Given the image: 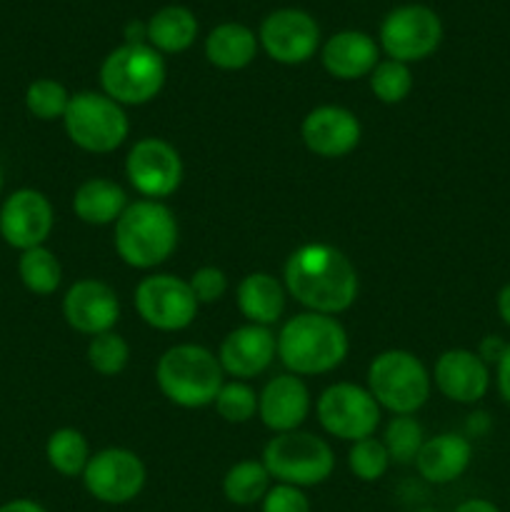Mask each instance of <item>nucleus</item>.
<instances>
[{"label":"nucleus","instance_id":"obj_11","mask_svg":"<svg viewBox=\"0 0 510 512\" xmlns=\"http://www.w3.org/2000/svg\"><path fill=\"white\" fill-rule=\"evenodd\" d=\"M443 40V23L425 5H403L385 15L380 25V48L390 60L418 63L433 55Z\"/></svg>","mask_w":510,"mask_h":512},{"label":"nucleus","instance_id":"obj_29","mask_svg":"<svg viewBox=\"0 0 510 512\" xmlns=\"http://www.w3.org/2000/svg\"><path fill=\"white\" fill-rule=\"evenodd\" d=\"M18 275L30 293L53 295L63 283V265L53 250L38 245V248L23 250L18 260Z\"/></svg>","mask_w":510,"mask_h":512},{"label":"nucleus","instance_id":"obj_5","mask_svg":"<svg viewBox=\"0 0 510 512\" xmlns=\"http://www.w3.org/2000/svg\"><path fill=\"white\" fill-rule=\"evenodd\" d=\"M165 60L153 45L123 43L110 50L100 65V88L115 103L145 105L160 95L165 85Z\"/></svg>","mask_w":510,"mask_h":512},{"label":"nucleus","instance_id":"obj_16","mask_svg":"<svg viewBox=\"0 0 510 512\" xmlns=\"http://www.w3.org/2000/svg\"><path fill=\"white\" fill-rule=\"evenodd\" d=\"M305 148L318 158H345L358 148L363 128L353 110L343 105H318L300 123Z\"/></svg>","mask_w":510,"mask_h":512},{"label":"nucleus","instance_id":"obj_32","mask_svg":"<svg viewBox=\"0 0 510 512\" xmlns=\"http://www.w3.org/2000/svg\"><path fill=\"white\" fill-rule=\"evenodd\" d=\"M70 105V93L63 83L53 78H38L25 90V108L38 120H63Z\"/></svg>","mask_w":510,"mask_h":512},{"label":"nucleus","instance_id":"obj_1","mask_svg":"<svg viewBox=\"0 0 510 512\" xmlns=\"http://www.w3.org/2000/svg\"><path fill=\"white\" fill-rule=\"evenodd\" d=\"M283 285L310 313L340 315L358 300V270L330 243H305L288 255Z\"/></svg>","mask_w":510,"mask_h":512},{"label":"nucleus","instance_id":"obj_24","mask_svg":"<svg viewBox=\"0 0 510 512\" xmlns=\"http://www.w3.org/2000/svg\"><path fill=\"white\" fill-rule=\"evenodd\" d=\"M128 205V193L123 190V185L108 178L85 180L73 195L75 218L83 220L85 225H95V228L118 223Z\"/></svg>","mask_w":510,"mask_h":512},{"label":"nucleus","instance_id":"obj_3","mask_svg":"<svg viewBox=\"0 0 510 512\" xmlns=\"http://www.w3.org/2000/svg\"><path fill=\"white\" fill-rule=\"evenodd\" d=\"M113 228L115 253L135 270L158 268L178 248V220L163 200H135Z\"/></svg>","mask_w":510,"mask_h":512},{"label":"nucleus","instance_id":"obj_13","mask_svg":"<svg viewBox=\"0 0 510 512\" xmlns=\"http://www.w3.org/2000/svg\"><path fill=\"white\" fill-rule=\"evenodd\" d=\"M148 480L140 455L128 448H105L90 455L83 485L95 500L105 505H125L138 498Z\"/></svg>","mask_w":510,"mask_h":512},{"label":"nucleus","instance_id":"obj_18","mask_svg":"<svg viewBox=\"0 0 510 512\" xmlns=\"http://www.w3.org/2000/svg\"><path fill=\"white\" fill-rule=\"evenodd\" d=\"M275 358H278V338H275L273 328L253 323L230 330L218 350L223 373L233 380H245V383L263 375Z\"/></svg>","mask_w":510,"mask_h":512},{"label":"nucleus","instance_id":"obj_10","mask_svg":"<svg viewBox=\"0 0 510 512\" xmlns=\"http://www.w3.org/2000/svg\"><path fill=\"white\" fill-rule=\"evenodd\" d=\"M318 423L333 438L345 443H358V440L375 435L380 425V405L370 395L368 388L355 383H335L320 393Z\"/></svg>","mask_w":510,"mask_h":512},{"label":"nucleus","instance_id":"obj_15","mask_svg":"<svg viewBox=\"0 0 510 512\" xmlns=\"http://www.w3.org/2000/svg\"><path fill=\"white\" fill-rule=\"evenodd\" d=\"M55 225L53 203L35 188H20L0 208V235L20 253L45 245Z\"/></svg>","mask_w":510,"mask_h":512},{"label":"nucleus","instance_id":"obj_20","mask_svg":"<svg viewBox=\"0 0 510 512\" xmlns=\"http://www.w3.org/2000/svg\"><path fill=\"white\" fill-rule=\"evenodd\" d=\"M433 383L453 403H478V400L485 398L490 388L488 363L478 353H473V350H445L435 360Z\"/></svg>","mask_w":510,"mask_h":512},{"label":"nucleus","instance_id":"obj_35","mask_svg":"<svg viewBox=\"0 0 510 512\" xmlns=\"http://www.w3.org/2000/svg\"><path fill=\"white\" fill-rule=\"evenodd\" d=\"M348 468L363 483H375V480L383 478L390 468V455L385 450L383 440L370 435V438L358 440V443H350Z\"/></svg>","mask_w":510,"mask_h":512},{"label":"nucleus","instance_id":"obj_6","mask_svg":"<svg viewBox=\"0 0 510 512\" xmlns=\"http://www.w3.org/2000/svg\"><path fill=\"white\" fill-rule=\"evenodd\" d=\"M368 390L393 415H415L428 403L433 375L410 350H385L370 363Z\"/></svg>","mask_w":510,"mask_h":512},{"label":"nucleus","instance_id":"obj_43","mask_svg":"<svg viewBox=\"0 0 510 512\" xmlns=\"http://www.w3.org/2000/svg\"><path fill=\"white\" fill-rule=\"evenodd\" d=\"M498 315L500 320L510 328V283L498 293Z\"/></svg>","mask_w":510,"mask_h":512},{"label":"nucleus","instance_id":"obj_27","mask_svg":"<svg viewBox=\"0 0 510 512\" xmlns=\"http://www.w3.org/2000/svg\"><path fill=\"white\" fill-rule=\"evenodd\" d=\"M270 480L273 478H270L263 460H240L225 473L223 495L228 498V503L248 508V505L263 503L268 490L273 488Z\"/></svg>","mask_w":510,"mask_h":512},{"label":"nucleus","instance_id":"obj_45","mask_svg":"<svg viewBox=\"0 0 510 512\" xmlns=\"http://www.w3.org/2000/svg\"><path fill=\"white\" fill-rule=\"evenodd\" d=\"M418 512H433V510H418Z\"/></svg>","mask_w":510,"mask_h":512},{"label":"nucleus","instance_id":"obj_19","mask_svg":"<svg viewBox=\"0 0 510 512\" xmlns=\"http://www.w3.org/2000/svg\"><path fill=\"white\" fill-rule=\"evenodd\" d=\"M310 405L313 400L303 378L283 373L268 380V385L258 393V418L275 435L293 433L308 420Z\"/></svg>","mask_w":510,"mask_h":512},{"label":"nucleus","instance_id":"obj_31","mask_svg":"<svg viewBox=\"0 0 510 512\" xmlns=\"http://www.w3.org/2000/svg\"><path fill=\"white\" fill-rule=\"evenodd\" d=\"M85 358L88 365L103 378H115V375L123 373L130 363V345L115 330L108 333H100L95 338H90L88 350H85Z\"/></svg>","mask_w":510,"mask_h":512},{"label":"nucleus","instance_id":"obj_17","mask_svg":"<svg viewBox=\"0 0 510 512\" xmlns=\"http://www.w3.org/2000/svg\"><path fill=\"white\" fill-rule=\"evenodd\" d=\"M63 318L75 333L88 338L108 333L120 320L118 293L98 278L78 280L63 298Z\"/></svg>","mask_w":510,"mask_h":512},{"label":"nucleus","instance_id":"obj_26","mask_svg":"<svg viewBox=\"0 0 510 512\" xmlns=\"http://www.w3.org/2000/svg\"><path fill=\"white\" fill-rule=\"evenodd\" d=\"M198 38V20L183 5L160 8L148 20V45H153L160 55L183 53Z\"/></svg>","mask_w":510,"mask_h":512},{"label":"nucleus","instance_id":"obj_8","mask_svg":"<svg viewBox=\"0 0 510 512\" xmlns=\"http://www.w3.org/2000/svg\"><path fill=\"white\" fill-rule=\"evenodd\" d=\"M263 465L275 483L313 488L333 475L335 453L318 435L293 430L268 440L263 450Z\"/></svg>","mask_w":510,"mask_h":512},{"label":"nucleus","instance_id":"obj_28","mask_svg":"<svg viewBox=\"0 0 510 512\" xmlns=\"http://www.w3.org/2000/svg\"><path fill=\"white\" fill-rule=\"evenodd\" d=\"M45 458L50 468L63 478H78L85 473L90 460V445L80 430L60 428L45 443Z\"/></svg>","mask_w":510,"mask_h":512},{"label":"nucleus","instance_id":"obj_36","mask_svg":"<svg viewBox=\"0 0 510 512\" xmlns=\"http://www.w3.org/2000/svg\"><path fill=\"white\" fill-rule=\"evenodd\" d=\"M188 285L200 305H213L223 300L225 293H228V275L220 268H215V265H203V268H198L190 275Z\"/></svg>","mask_w":510,"mask_h":512},{"label":"nucleus","instance_id":"obj_14","mask_svg":"<svg viewBox=\"0 0 510 512\" xmlns=\"http://www.w3.org/2000/svg\"><path fill=\"white\" fill-rule=\"evenodd\" d=\"M258 43L275 63H308L320 45V28L313 15L298 8H283L270 13L260 25Z\"/></svg>","mask_w":510,"mask_h":512},{"label":"nucleus","instance_id":"obj_25","mask_svg":"<svg viewBox=\"0 0 510 512\" xmlns=\"http://www.w3.org/2000/svg\"><path fill=\"white\" fill-rule=\"evenodd\" d=\"M258 55V38L243 23H220L205 38V58L220 70H243Z\"/></svg>","mask_w":510,"mask_h":512},{"label":"nucleus","instance_id":"obj_40","mask_svg":"<svg viewBox=\"0 0 510 512\" xmlns=\"http://www.w3.org/2000/svg\"><path fill=\"white\" fill-rule=\"evenodd\" d=\"M0 512H48L43 508L40 503H35V500H10V503L0 505Z\"/></svg>","mask_w":510,"mask_h":512},{"label":"nucleus","instance_id":"obj_33","mask_svg":"<svg viewBox=\"0 0 510 512\" xmlns=\"http://www.w3.org/2000/svg\"><path fill=\"white\" fill-rule=\"evenodd\" d=\"M368 78L373 95L385 105L403 103L413 90V73L408 65L398 63V60H380Z\"/></svg>","mask_w":510,"mask_h":512},{"label":"nucleus","instance_id":"obj_37","mask_svg":"<svg viewBox=\"0 0 510 512\" xmlns=\"http://www.w3.org/2000/svg\"><path fill=\"white\" fill-rule=\"evenodd\" d=\"M263 512H310V500L303 488L275 483L263 498Z\"/></svg>","mask_w":510,"mask_h":512},{"label":"nucleus","instance_id":"obj_2","mask_svg":"<svg viewBox=\"0 0 510 512\" xmlns=\"http://www.w3.org/2000/svg\"><path fill=\"white\" fill-rule=\"evenodd\" d=\"M278 360L298 378L325 375L348 358V333L335 315L305 313L285 320L278 330Z\"/></svg>","mask_w":510,"mask_h":512},{"label":"nucleus","instance_id":"obj_4","mask_svg":"<svg viewBox=\"0 0 510 512\" xmlns=\"http://www.w3.org/2000/svg\"><path fill=\"white\" fill-rule=\"evenodd\" d=\"M155 383L173 405L198 410L215 403L225 383V373L213 350L195 343H180L158 358Z\"/></svg>","mask_w":510,"mask_h":512},{"label":"nucleus","instance_id":"obj_34","mask_svg":"<svg viewBox=\"0 0 510 512\" xmlns=\"http://www.w3.org/2000/svg\"><path fill=\"white\" fill-rule=\"evenodd\" d=\"M215 413L225 423L243 425L258 415V393L245 380H228L215 398Z\"/></svg>","mask_w":510,"mask_h":512},{"label":"nucleus","instance_id":"obj_42","mask_svg":"<svg viewBox=\"0 0 510 512\" xmlns=\"http://www.w3.org/2000/svg\"><path fill=\"white\" fill-rule=\"evenodd\" d=\"M503 350H505V345L500 343L498 338H488L483 343V350H480L478 355L485 360V363H488V360H495V363H498L500 355H503Z\"/></svg>","mask_w":510,"mask_h":512},{"label":"nucleus","instance_id":"obj_38","mask_svg":"<svg viewBox=\"0 0 510 512\" xmlns=\"http://www.w3.org/2000/svg\"><path fill=\"white\" fill-rule=\"evenodd\" d=\"M498 390L505 403H510V343L505 345L503 355L498 360Z\"/></svg>","mask_w":510,"mask_h":512},{"label":"nucleus","instance_id":"obj_12","mask_svg":"<svg viewBox=\"0 0 510 512\" xmlns=\"http://www.w3.org/2000/svg\"><path fill=\"white\" fill-rule=\"evenodd\" d=\"M183 158L163 138H140L125 158V175L135 193L148 200H165L183 183Z\"/></svg>","mask_w":510,"mask_h":512},{"label":"nucleus","instance_id":"obj_44","mask_svg":"<svg viewBox=\"0 0 510 512\" xmlns=\"http://www.w3.org/2000/svg\"><path fill=\"white\" fill-rule=\"evenodd\" d=\"M0 193H3V173H0Z\"/></svg>","mask_w":510,"mask_h":512},{"label":"nucleus","instance_id":"obj_7","mask_svg":"<svg viewBox=\"0 0 510 512\" xmlns=\"http://www.w3.org/2000/svg\"><path fill=\"white\" fill-rule=\"evenodd\" d=\"M63 125L70 143L95 155L118 150L130 133V120L123 105L95 90L70 95Z\"/></svg>","mask_w":510,"mask_h":512},{"label":"nucleus","instance_id":"obj_22","mask_svg":"<svg viewBox=\"0 0 510 512\" xmlns=\"http://www.w3.org/2000/svg\"><path fill=\"white\" fill-rule=\"evenodd\" d=\"M285 300H288L285 285L275 275L263 273V270L248 273L235 288V303H238L240 315L248 323L263 325V328H273L283 318Z\"/></svg>","mask_w":510,"mask_h":512},{"label":"nucleus","instance_id":"obj_30","mask_svg":"<svg viewBox=\"0 0 510 512\" xmlns=\"http://www.w3.org/2000/svg\"><path fill=\"white\" fill-rule=\"evenodd\" d=\"M423 443H425L423 425L418 423L415 415H393V418H390L388 428H385V435H383V445L390 455V463H398V465L415 463Z\"/></svg>","mask_w":510,"mask_h":512},{"label":"nucleus","instance_id":"obj_21","mask_svg":"<svg viewBox=\"0 0 510 512\" xmlns=\"http://www.w3.org/2000/svg\"><path fill=\"white\" fill-rule=\"evenodd\" d=\"M323 68L333 75L335 80H358L373 73L378 60V45L368 33L360 30H343L335 33L328 43L323 45Z\"/></svg>","mask_w":510,"mask_h":512},{"label":"nucleus","instance_id":"obj_9","mask_svg":"<svg viewBox=\"0 0 510 512\" xmlns=\"http://www.w3.org/2000/svg\"><path fill=\"white\" fill-rule=\"evenodd\" d=\"M135 310L140 320L160 333H180L198 318L200 303L188 280L170 273L148 275L135 288Z\"/></svg>","mask_w":510,"mask_h":512},{"label":"nucleus","instance_id":"obj_41","mask_svg":"<svg viewBox=\"0 0 510 512\" xmlns=\"http://www.w3.org/2000/svg\"><path fill=\"white\" fill-rule=\"evenodd\" d=\"M455 512H500L495 508L490 500H483V498H473V500H465V503H460Z\"/></svg>","mask_w":510,"mask_h":512},{"label":"nucleus","instance_id":"obj_23","mask_svg":"<svg viewBox=\"0 0 510 512\" xmlns=\"http://www.w3.org/2000/svg\"><path fill=\"white\" fill-rule=\"evenodd\" d=\"M470 460H473V445L463 435L443 433L425 440L415 458V468H418L420 478L428 483L448 485L468 470Z\"/></svg>","mask_w":510,"mask_h":512},{"label":"nucleus","instance_id":"obj_39","mask_svg":"<svg viewBox=\"0 0 510 512\" xmlns=\"http://www.w3.org/2000/svg\"><path fill=\"white\" fill-rule=\"evenodd\" d=\"M125 43L130 45L148 43V23H140V20L128 23V28H125Z\"/></svg>","mask_w":510,"mask_h":512}]
</instances>
